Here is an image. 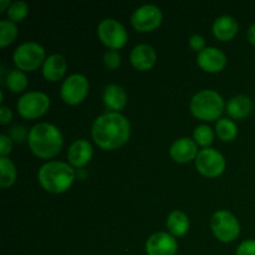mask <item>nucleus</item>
Segmentation results:
<instances>
[{"label": "nucleus", "mask_w": 255, "mask_h": 255, "mask_svg": "<svg viewBox=\"0 0 255 255\" xmlns=\"http://www.w3.org/2000/svg\"><path fill=\"white\" fill-rule=\"evenodd\" d=\"M129 122L119 112H109L97 117L92 126L95 143L107 151L124 146L129 139Z\"/></svg>", "instance_id": "obj_1"}, {"label": "nucleus", "mask_w": 255, "mask_h": 255, "mask_svg": "<svg viewBox=\"0 0 255 255\" xmlns=\"http://www.w3.org/2000/svg\"><path fill=\"white\" fill-rule=\"evenodd\" d=\"M27 143L35 156L40 158H52L62 148V134L57 127L50 124H39L30 129Z\"/></svg>", "instance_id": "obj_2"}, {"label": "nucleus", "mask_w": 255, "mask_h": 255, "mask_svg": "<svg viewBox=\"0 0 255 255\" xmlns=\"http://www.w3.org/2000/svg\"><path fill=\"white\" fill-rule=\"evenodd\" d=\"M40 184L50 193H64L75 181V171L64 162H49L40 168L37 174Z\"/></svg>", "instance_id": "obj_3"}, {"label": "nucleus", "mask_w": 255, "mask_h": 255, "mask_svg": "<svg viewBox=\"0 0 255 255\" xmlns=\"http://www.w3.org/2000/svg\"><path fill=\"white\" fill-rule=\"evenodd\" d=\"M223 99L213 90L199 91L191 101V112L194 117L203 121H216L223 114Z\"/></svg>", "instance_id": "obj_4"}, {"label": "nucleus", "mask_w": 255, "mask_h": 255, "mask_svg": "<svg viewBox=\"0 0 255 255\" xmlns=\"http://www.w3.org/2000/svg\"><path fill=\"white\" fill-rule=\"evenodd\" d=\"M211 228L217 239L223 243L236 241L241 233L238 219L228 211H218L211 219Z\"/></svg>", "instance_id": "obj_5"}, {"label": "nucleus", "mask_w": 255, "mask_h": 255, "mask_svg": "<svg viewBox=\"0 0 255 255\" xmlns=\"http://www.w3.org/2000/svg\"><path fill=\"white\" fill-rule=\"evenodd\" d=\"M12 59L20 71H35L45 60V50L36 42H25L15 50Z\"/></svg>", "instance_id": "obj_6"}, {"label": "nucleus", "mask_w": 255, "mask_h": 255, "mask_svg": "<svg viewBox=\"0 0 255 255\" xmlns=\"http://www.w3.org/2000/svg\"><path fill=\"white\" fill-rule=\"evenodd\" d=\"M16 106L20 116L26 120H35L46 114L50 107V99L44 92H29L20 97Z\"/></svg>", "instance_id": "obj_7"}, {"label": "nucleus", "mask_w": 255, "mask_h": 255, "mask_svg": "<svg viewBox=\"0 0 255 255\" xmlns=\"http://www.w3.org/2000/svg\"><path fill=\"white\" fill-rule=\"evenodd\" d=\"M97 35L104 45L111 50L121 49L128 40L126 29L114 19L102 20L97 27Z\"/></svg>", "instance_id": "obj_8"}, {"label": "nucleus", "mask_w": 255, "mask_h": 255, "mask_svg": "<svg viewBox=\"0 0 255 255\" xmlns=\"http://www.w3.org/2000/svg\"><path fill=\"white\" fill-rule=\"evenodd\" d=\"M196 168L203 176L214 178V177L221 176L224 172L226 161H224V157L216 149L204 148L197 154Z\"/></svg>", "instance_id": "obj_9"}, {"label": "nucleus", "mask_w": 255, "mask_h": 255, "mask_svg": "<svg viewBox=\"0 0 255 255\" xmlns=\"http://www.w3.org/2000/svg\"><path fill=\"white\" fill-rule=\"evenodd\" d=\"M132 26L139 32L156 30L162 22V11L156 5H143L134 10L131 17Z\"/></svg>", "instance_id": "obj_10"}, {"label": "nucleus", "mask_w": 255, "mask_h": 255, "mask_svg": "<svg viewBox=\"0 0 255 255\" xmlns=\"http://www.w3.org/2000/svg\"><path fill=\"white\" fill-rule=\"evenodd\" d=\"M89 92V81L79 74L71 75L64 81L61 86V99L67 105H79L85 100Z\"/></svg>", "instance_id": "obj_11"}, {"label": "nucleus", "mask_w": 255, "mask_h": 255, "mask_svg": "<svg viewBox=\"0 0 255 255\" xmlns=\"http://www.w3.org/2000/svg\"><path fill=\"white\" fill-rule=\"evenodd\" d=\"M178 243L173 236L168 233L153 234L146 242V252L148 255H176Z\"/></svg>", "instance_id": "obj_12"}, {"label": "nucleus", "mask_w": 255, "mask_h": 255, "mask_svg": "<svg viewBox=\"0 0 255 255\" xmlns=\"http://www.w3.org/2000/svg\"><path fill=\"white\" fill-rule=\"evenodd\" d=\"M199 67L206 72L216 74L221 72L227 65V57L223 51H221L217 47H206L203 51H201L197 57Z\"/></svg>", "instance_id": "obj_13"}, {"label": "nucleus", "mask_w": 255, "mask_h": 255, "mask_svg": "<svg viewBox=\"0 0 255 255\" xmlns=\"http://www.w3.org/2000/svg\"><path fill=\"white\" fill-rule=\"evenodd\" d=\"M92 154H94V149H92L91 143L89 141L76 139L67 151V159H69L71 166L81 168L91 161Z\"/></svg>", "instance_id": "obj_14"}, {"label": "nucleus", "mask_w": 255, "mask_h": 255, "mask_svg": "<svg viewBox=\"0 0 255 255\" xmlns=\"http://www.w3.org/2000/svg\"><path fill=\"white\" fill-rule=\"evenodd\" d=\"M129 60L131 64L133 65L134 69L139 70V71H147V70L152 69L156 64L157 55L153 47L149 45H137L129 55Z\"/></svg>", "instance_id": "obj_15"}, {"label": "nucleus", "mask_w": 255, "mask_h": 255, "mask_svg": "<svg viewBox=\"0 0 255 255\" xmlns=\"http://www.w3.org/2000/svg\"><path fill=\"white\" fill-rule=\"evenodd\" d=\"M171 157L178 163H187L192 159L197 158L198 149H197V143L191 138H181L177 139L172 144L169 149Z\"/></svg>", "instance_id": "obj_16"}, {"label": "nucleus", "mask_w": 255, "mask_h": 255, "mask_svg": "<svg viewBox=\"0 0 255 255\" xmlns=\"http://www.w3.org/2000/svg\"><path fill=\"white\" fill-rule=\"evenodd\" d=\"M66 69V60L64 59V56L55 54L45 60L44 66H42V75L47 81L56 82L64 77Z\"/></svg>", "instance_id": "obj_17"}, {"label": "nucleus", "mask_w": 255, "mask_h": 255, "mask_svg": "<svg viewBox=\"0 0 255 255\" xmlns=\"http://www.w3.org/2000/svg\"><path fill=\"white\" fill-rule=\"evenodd\" d=\"M238 32V22L229 15L218 17L213 24V34L221 41H229Z\"/></svg>", "instance_id": "obj_18"}, {"label": "nucleus", "mask_w": 255, "mask_h": 255, "mask_svg": "<svg viewBox=\"0 0 255 255\" xmlns=\"http://www.w3.org/2000/svg\"><path fill=\"white\" fill-rule=\"evenodd\" d=\"M253 111V101L246 95L233 97L227 105V112L232 119L242 120L248 117Z\"/></svg>", "instance_id": "obj_19"}, {"label": "nucleus", "mask_w": 255, "mask_h": 255, "mask_svg": "<svg viewBox=\"0 0 255 255\" xmlns=\"http://www.w3.org/2000/svg\"><path fill=\"white\" fill-rule=\"evenodd\" d=\"M104 101L107 109L120 111L124 109L127 104V94L119 85H109L105 89Z\"/></svg>", "instance_id": "obj_20"}, {"label": "nucleus", "mask_w": 255, "mask_h": 255, "mask_svg": "<svg viewBox=\"0 0 255 255\" xmlns=\"http://www.w3.org/2000/svg\"><path fill=\"white\" fill-rule=\"evenodd\" d=\"M167 228L172 236L183 237L189 229V219L186 213L181 211H174L167 218Z\"/></svg>", "instance_id": "obj_21"}, {"label": "nucleus", "mask_w": 255, "mask_h": 255, "mask_svg": "<svg viewBox=\"0 0 255 255\" xmlns=\"http://www.w3.org/2000/svg\"><path fill=\"white\" fill-rule=\"evenodd\" d=\"M16 179V169L14 163L7 157L0 158V186L2 188H9Z\"/></svg>", "instance_id": "obj_22"}, {"label": "nucleus", "mask_w": 255, "mask_h": 255, "mask_svg": "<svg viewBox=\"0 0 255 255\" xmlns=\"http://www.w3.org/2000/svg\"><path fill=\"white\" fill-rule=\"evenodd\" d=\"M5 82H6L7 89L15 94L24 91L27 87V77L20 70H12V71L7 72Z\"/></svg>", "instance_id": "obj_23"}, {"label": "nucleus", "mask_w": 255, "mask_h": 255, "mask_svg": "<svg viewBox=\"0 0 255 255\" xmlns=\"http://www.w3.org/2000/svg\"><path fill=\"white\" fill-rule=\"evenodd\" d=\"M216 131L219 138L224 142H231L238 134V128L236 124L228 119H221L216 125Z\"/></svg>", "instance_id": "obj_24"}, {"label": "nucleus", "mask_w": 255, "mask_h": 255, "mask_svg": "<svg viewBox=\"0 0 255 255\" xmlns=\"http://www.w3.org/2000/svg\"><path fill=\"white\" fill-rule=\"evenodd\" d=\"M17 35V27L11 20H2L0 21V46L6 47L11 44Z\"/></svg>", "instance_id": "obj_25"}, {"label": "nucleus", "mask_w": 255, "mask_h": 255, "mask_svg": "<svg viewBox=\"0 0 255 255\" xmlns=\"http://www.w3.org/2000/svg\"><path fill=\"white\" fill-rule=\"evenodd\" d=\"M29 12V5L25 1H14L7 7V17L11 21H22Z\"/></svg>", "instance_id": "obj_26"}, {"label": "nucleus", "mask_w": 255, "mask_h": 255, "mask_svg": "<svg viewBox=\"0 0 255 255\" xmlns=\"http://www.w3.org/2000/svg\"><path fill=\"white\" fill-rule=\"evenodd\" d=\"M193 137L197 144H199L202 147H208L213 142L214 133L211 127L206 126V125H202V126H198L194 129Z\"/></svg>", "instance_id": "obj_27"}, {"label": "nucleus", "mask_w": 255, "mask_h": 255, "mask_svg": "<svg viewBox=\"0 0 255 255\" xmlns=\"http://www.w3.org/2000/svg\"><path fill=\"white\" fill-rule=\"evenodd\" d=\"M104 62L105 66L110 70H116L117 67L121 64V56L117 52V50H109L106 51L104 56Z\"/></svg>", "instance_id": "obj_28"}, {"label": "nucleus", "mask_w": 255, "mask_h": 255, "mask_svg": "<svg viewBox=\"0 0 255 255\" xmlns=\"http://www.w3.org/2000/svg\"><path fill=\"white\" fill-rule=\"evenodd\" d=\"M237 255H255V241L248 239L243 242L237 249Z\"/></svg>", "instance_id": "obj_29"}, {"label": "nucleus", "mask_w": 255, "mask_h": 255, "mask_svg": "<svg viewBox=\"0 0 255 255\" xmlns=\"http://www.w3.org/2000/svg\"><path fill=\"white\" fill-rule=\"evenodd\" d=\"M11 149L12 142L10 137H7L6 134H1L0 136V153H1V157H6L11 152Z\"/></svg>", "instance_id": "obj_30"}, {"label": "nucleus", "mask_w": 255, "mask_h": 255, "mask_svg": "<svg viewBox=\"0 0 255 255\" xmlns=\"http://www.w3.org/2000/svg\"><path fill=\"white\" fill-rule=\"evenodd\" d=\"M189 45H191L192 49L194 50V51H203L204 49H206V40L203 39V36H201V35H193V36L189 39Z\"/></svg>", "instance_id": "obj_31"}, {"label": "nucleus", "mask_w": 255, "mask_h": 255, "mask_svg": "<svg viewBox=\"0 0 255 255\" xmlns=\"http://www.w3.org/2000/svg\"><path fill=\"white\" fill-rule=\"evenodd\" d=\"M11 137L14 138V141L16 142H22L26 137V129L22 126H16L11 129Z\"/></svg>", "instance_id": "obj_32"}, {"label": "nucleus", "mask_w": 255, "mask_h": 255, "mask_svg": "<svg viewBox=\"0 0 255 255\" xmlns=\"http://www.w3.org/2000/svg\"><path fill=\"white\" fill-rule=\"evenodd\" d=\"M12 119V114L6 106H1L0 109V124L1 125H7Z\"/></svg>", "instance_id": "obj_33"}, {"label": "nucleus", "mask_w": 255, "mask_h": 255, "mask_svg": "<svg viewBox=\"0 0 255 255\" xmlns=\"http://www.w3.org/2000/svg\"><path fill=\"white\" fill-rule=\"evenodd\" d=\"M248 40L251 41V44L255 45V24L252 25L248 30Z\"/></svg>", "instance_id": "obj_34"}, {"label": "nucleus", "mask_w": 255, "mask_h": 255, "mask_svg": "<svg viewBox=\"0 0 255 255\" xmlns=\"http://www.w3.org/2000/svg\"><path fill=\"white\" fill-rule=\"evenodd\" d=\"M10 5L11 4H10V1H7V0H1V1H0V12L7 10L6 6H10Z\"/></svg>", "instance_id": "obj_35"}]
</instances>
